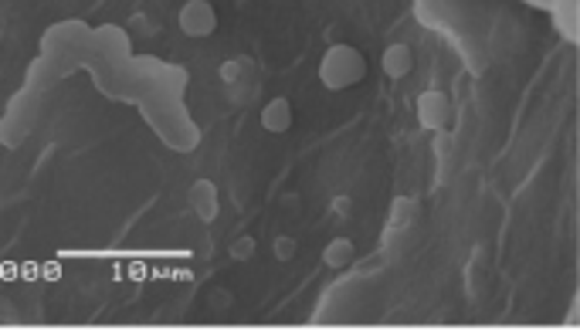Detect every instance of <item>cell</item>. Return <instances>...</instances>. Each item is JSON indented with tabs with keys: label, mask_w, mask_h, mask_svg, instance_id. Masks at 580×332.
Returning <instances> with one entry per match:
<instances>
[{
	"label": "cell",
	"mask_w": 580,
	"mask_h": 332,
	"mask_svg": "<svg viewBox=\"0 0 580 332\" xmlns=\"http://www.w3.org/2000/svg\"><path fill=\"white\" fill-rule=\"evenodd\" d=\"M367 79V54L353 45H329L319 62V82L329 92H343V88H353L357 82Z\"/></svg>",
	"instance_id": "6da1fadb"
},
{
	"label": "cell",
	"mask_w": 580,
	"mask_h": 332,
	"mask_svg": "<svg viewBox=\"0 0 580 332\" xmlns=\"http://www.w3.org/2000/svg\"><path fill=\"white\" fill-rule=\"evenodd\" d=\"M177 24L187 37H211L218 31V11L211 0H187L177 14Z\"/></svg>",
	"instance_id": "7a4b0ae2"
},
{
	"label": "cell",
	"mask_w": 580,
	"mask_h": 332,
	"mask_svg": "<svg viewBox=\"0 0 580 332\" xmlns=\"http://www.w3.org/2000/svg\"><path fill=\"white\" fill-rule=\"evenodd\" d=\"M380 68H384L387 79L401 82V79H408L410 71H414V51H410L404 41H394V45H387L384 54H380Z\"/></svg>",
	"instance_id": "3957f363"
},
{
	"label": "cell",
	"mask_w": 580,
	"mask_h": 332,
	"mask_svg": "<svg viewBox=\"0 0 580 332\" xmlns=\"http://www.w3.org/2000/svg\"><path fill=\"white\" fill-rule=\"evenodd\" d=\"M418 122L425 129H444V122H448V99L442 92H421V99H418Z\"/></svg>",
	"instance_id": "277c9868"
},
{
	"label": "cell",
	"mask_w": 580,
	"mask_h": 332,
	"mask_svg": "<svg viewBox=\"0 0 580 332\" xmlns=\"http://www.w3.org/2000/svg\"><path fill=\"white\" fill-rule=\"evenodd\" d=\"M292 119H295V112H292V102L286 99V95H278V99H272L265 109H261V129L265 133H289L292 129Z\"/></svg>",
	"instance_id": "5b68a950"
},
{
	"label": "cell",
	"mask_w": 580,
	"mask_h": 332,
	"mask_svg": "<svg viewBox=\"0 0 580 332\" xmlns=\"http://www.w3.org/2000/svg\"><path fill=\"white\" fill-rule=\"evenodd\" d=\"M190 207L204 220H214V214H218V187L211 180H197L190 187Z\"/></svg>",
	"instance_id": "8992f818"
},
{
	"label": "cell",
	"mask_w": 580,
	"mask_h": 332,
	"mask_svg": "<svg viewBox=\"0 0 580 332\" xmlns=\"http://www.w3.org/2000/svg\"><path fill=\"white\" fill-rule=\"evenodd\" d=\"M353 258H357V248H353V241H350V237H333V241L323 248V265L333 268V271L346 268Z\"/></svg>",
	"instance_id": "52a82bcc"
},
{
	"label": "cell",
	"mask_w": 580,
	"mask_h": 332,
	"mask_svg": "<svg viewBox=\"0 0 580 332\" xmlns=\"http://www.w3.org/2000/svg\"><path fill=\"white\" fill-rule=\"evenodd\" d=\"M221 82L231 88V85H244V82H255V68L248 58H235V62H224L221 65Z\"/></svg>",
	"instance_id": "ba28073f"
},
{
	"label": "cell",
	"mask_w": 580,
	"mask_h": 332,
	"mask_svg": "<svg viewBox=\"0 0 580 332\" xmlns=\"http://www.w3.org/2000/svg\"><path fill=\"white\" fill-rule=\"evenodd\" d=\"M272 251L278 261H289V258H295V241H292V237H275Z\"/></svg>",
	"instance_id": "9c48e42d"
},
{
	"label": "cell",
	"mask_w": 580,
	"mask_h": 332,
	"mask_svg": "<svg viewBox=\"0 0 580 332\" xmlns=\"http://www.w3.org/2000/svg\"><path fill=\"white\" fill-rule=\"evenodd\" d=\"M252 254H255V241H252V237H238V241L231 245V258H238V261L252 258Z\"/></svg>",
	"instance_id": "30bf717a"
},
{
	"label": "cell",
	"mask_w": 580,
	"mask_h": 332,
	"mask_svg": "<svg viewBox=\"0 0 580 332\" xmlns=\"http://www.w3.org/2000/svg\"><path fill=\"white\" fill-rule=\"evenodd\" d=\"M333 211H340V214H346V211H350V197L333 200Z\"/></svg>",
	"instance_id": "8fae6325"
}]
</instances>
